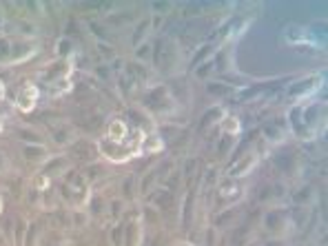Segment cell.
Instances as JSON below:
<instances>
[{"label": "cell", "instance_id": "6da1fadb", "mask_svg": "<svg viewBox=\"0 0 328 246\" xmlns=\"http://www.w3.org/2000/svg\"><path fill=\"white\" fill-rule=\"evenodd\" d=\"M98 149H100L109 160H118V162H122V160H129V158H133V155L138 153V149H131L129 144L124 146V142H111V140L100 142V144H98Z\"/></svg>", "mask_w": 328, "mask_h": 246}, {"label": "cell", "instance_id": "7a4b0ae2", "mask_svg": "<svg viewBox=\"0 0 328 246\" xmlns=\"http://www.w3.org/2000/svg\"><path fill=\"white\" fill-rule=\"evenodd\" d=\"M106 138L111 142H126V124L122 120H113L106 126Z\"/></svg>", "mask_w": 328, "mask_h": 246}, {"label": "cell", "instance_id": "3957f363", "mask_svg": "<svg viewBox=\"0 0 328 246\" xmlns=\"http://www.w3.org/2000/svg\"><path fill=\"white\" fill-rule=\"evenodd\" d=\"M36 96H38V91H36L34 87H24L18 91V106L22 109V111H29L31 106L36 104Z\"/></svg>", "mask_w": 328, "mask_h": 246}, {"label": "cell", "instance_id": "277c9868", "mask_svg": "<svg viewBox=\"0 0 328 246\" xmlns=\"http://www.w3.org/2000/svg\"><path fill=\"white\" fill-rule=\"evenodd\" d=\"M253 166H255V155H246L244 160L233 164V169L228 171V173H233V178H240V175H244L246 171H251Z\"/></svg>", "mask_w": 328, "mask_h": 246}, {"label": "cell", "instance_id": "5b68a950", "mask_svg": "<svg viewBox=\"0 0 328 246\" xmlns=\"http://www.w3.org/2000/svg\"><path fill=\"white\" fill-rule=\"evenodd\" d=\"M124 237H129V246H138V244H140L142 228H140V222H138V220H133L129 226H124Z\"/></svg>", "mask_w": 328, "mask_h": 246}, {"label": "cell", "instance_id": "8992f818", "mask_svg": "<svg viewBox=\"0 0 328 246\" xmlns=\"http://www.w3.org/2000/svg\"><path fill=\"white\" fill-rule=\"evenodd\" d=\"M22 155L27 160H42L44 155H47V149H44L42 144H24Z\"/></svg>", "mask_w": 328, "mask_h": 246}, {"label": "cell", "instance_id": "52a82bcc", "mask_svg": "<svg viewBox=\"0 0 328 246\" xmlns=\"http://www.w3.org/2000/svg\"><path fill=\"white\" fill-rule=\"evenodd\" d=\"M18 138H22L27 144H40V135L38 133H31V131H27V129H20L18 131Z\"/></svg>", "mask_w": 328, "mask_h": 246}, {"label": "cell", "instance_id": "ba28073f", "mask_svg": "<svg viewBox=\"0 0 328 246\" xmlns=\"http://www.w3.org/2000/svg\"><path fill=\"white\" fill-rule=\"evenodd\" d=\"M149 27H151V22H149V20H144V22H142L140 27L135 29V38H133V42H135V44H140V40L146 36V31H149Z\"/></svg>", "mask_w": 328, "mask_h": 246}, {"label": "cell", "instance_id": "9c48e42d", "mask_svg": "<svg viewBox=\"0 0 328 246\" xmlns=\"http://www.w3.org/2000/svg\"><path fill=\"white\" fill-rule=\"evenodd\" d=\"M53 138H56V142H60V144H64V142H71V133H69L67 129L56 131V133H53Z\"/></svg>", "mask_w": 328, "mask_h": 246}, {"label": "cell", "instance_id": "30bf717a", "mask_svg": "<svg viewBox=\"0 0 328 246\" xmlns=\"http://www.w3.org/2000/svg\"><path fill=\"white\" fill-rule=\"evenodd\" d=\"M122 235H124V226H116V231H113V242H116V246H122Z\"/></svg>", "mask_w": 328, "mask_h": 246}, {"label": "cell", "instance_id": "8fae6325", "mask_svg": "<svg viewBox=\"0 0 328 246\" xmlns=\"http://www.w3.org/2000/svg\"><path fill=\"white\" fill-rule=\"evenodd\" d=\"M16 228H18V231H16V242H18V246H22V235H24V231H27L22 220L18 222V226H16Z\"/></svg>", "mask_w": 328, "mask_h": 246}, {"label": "cell", "instance_id": "7c38bea8", "mask_svg": "<svg viewBox=\"0 0 328 246\" xmlns=\"http://www.w3.org/2000/svg\"><path fill=\"white\" fill-rule=\"evenodd\" d=\"M69 47H71V42H69V40H60V42H58V53H60V56L69 53V51H67Z\"/></svg>", "mask_w": 328, "mask_h": 246}, {"label": "cell", "instance_id": "4fadbf2b", "mask_svg": "<svg viewBox=\"0 0 328 246\" xmlns=\"http://www.w3.org/2000/svg\"><path fill=\"white\" fill-rule=\"evenodd\" d=\"M228 122H231V124H226V131H233V133H237V131H240V126H237V120L235 118H226Z\"/></svg>", "mask_w": 328, "mask_h": 246}, {"label": "cell", "instance_id": "5bb4252c", "mask_svg": "<svg viewBox=\"0 0 328 246\" xmlns=\"http://www.w3.org/2000/svg\"><path fill=\"white\" fill-rule=\"evenodd\" d=\"M146 51H149V47H146V44H142V47H138V53H135V56H138V58H144L146 56Z\"/></svg>", "mask_w": 328, "mask_h": 246}, {"label": "cell", "instance_id": "9a60e30c", "mask_svg": "<svg viewBox=\"0 0 328 246\" xmlns=\"http://www.w3.org/2000/svg\"><path fill=\"white\" fill-rule=\"evenodd\" d=\"M98 73H100L102 78H109V67H98Z\"/></svg>", "mask_w": 328, "mask_h": 246}, {"label": "cell", "instance_id": "2e32d148", "mask_svg": "<svg viewBox=\"0 0 328 246\" xmlns=\"http://www.w3.org/2000/svg\"><path fill=\"white\" fill-rule=\"evenodd\" d=\"M2 93H5V87H2V82H0V98H2Z\"/></svg>", "mask_w": 328, "mask_h": 246}, {"label": "cell", "instance_id": "e0dca14e", "mask_svg": "<svg viewBox=\"0 0 328 246\" xmlns=\"http://www.w3.org/2000/svg\"><path fill=\"white\" fill-rule=\"evenodd\" d=\"M0 246H5V240H2V233H0Z\"/></svg>", "mask_w": 328, "mask_h": 246}, {"label": "cell", "instance_id": "ac0fdd59", "mask_svg": "<svg viewBox=\"0 0 328 246\" xmlns=\"http://www.w3.org/2000/svg\"><path fill=\"white\" fill-rule=\"evenodd\" d=\"M178 246H191V244H186V242H182V244H178Z\"/></svg>", "mask_w": 328, "mask_h": 246}, {"label": "cell", "instance_id": "d6986e66", "mask_svg": "<svg viewBox=\"0 0 328 246\" xmlns=\"http://www.w3.org/2000/svg\"><path fill=\"white\" fill-rule=\"evenodd\" d=\"M0 211H2V198H0Z\"/></svg>", "mask_w": 328, "mask_h": 246}, {"label": "cell", "instance_id": "ffe728a7", "mask_svg": "<svg viewBox=\"0 0 328 246\" xmlns=\"http://www.w3.org/2000/svg\"><path fill=\"white\" fill-rule=\"evenodd\" d=\"M0 164H2V155H0Z\"/></svg>", "mask_w": 328, "mask_h": 246}]
</instances>
